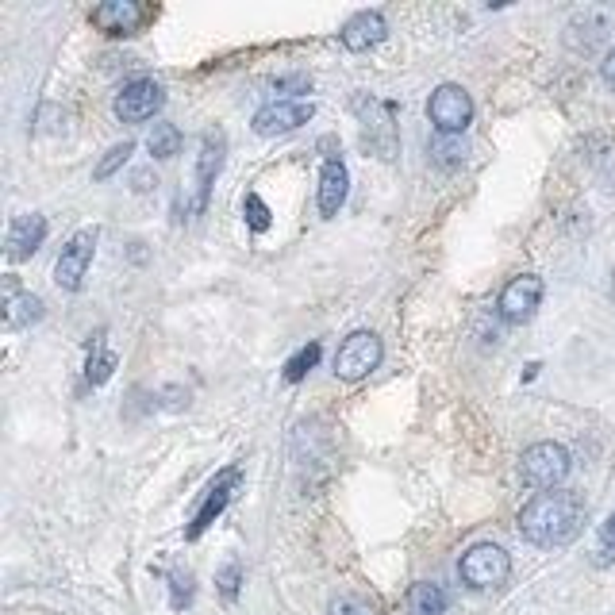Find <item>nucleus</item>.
Segmentation results:
<instances>
[{"instance_id":"nucleus-4","label":"nucleus","mask_w":615,"mask_h":615,"mask_svg":"<svg viewBox=\"0 0 615 615\" xmlns=\"http://www.w3.org/2000/svg\"><path fill=\"white\" fill-rule=\"evenodd\" d=\"M381 354L385 346L373 331H350L343 339V346L335 350V377L343 381H362L373 369L381 366Z\"/></svg>"},{"instance_id":"nucleus-5","label":"nucleus","mask_w":615,"mask_h":615,"mask_svg":"<svg viewBox=\"0 0 615 615\" xmlns=\"http://www.w3.org/2000/svg\"><path fill=\"white\" fill-rule=\"evenodd\" d=\"M519 473H523V481L527 485H535V489H554V485H562L569 473V450L558 443H535L523 450V458H519Z\"/></svg>"},{"instance_id":"nucleus-7","label":"nucleus","mask_w":615,"mask_h":615,"mask_svg":"<svg viewBox=\"0 0 615 615\" xmlns=\"http://www.w3.org/2000/svg\"><path fill=\"white\" fill-rule=\"evenodd\" d=\"M239 485H243V469H239V466H227V469H223L220 477H216V481L208 485V496H204V504L197 508V516H193V523H189L185 539L197 542L200 535H204V531H208V527H212V523H216V519L223 516V508H227V504L235 500Z\"/></svg>"},{"instance_id":"nucleus-22","label":"nucleus","mask_w":615,"mask_h":615,"mask_svg":"<svg viewBox=\"0 0 615 615\" xmlns=\"http://www.w3.org/2000/svg\"><path fill=\"white\" fill-rule=\"evenodd\" d=\"M243 216H246V227L254 231V235H266L273 223V212L266 208V200L258 197V193H246L243 197Z\"/></svg>"},{"instance_id":"nucleus-8","label":"nucleus","mask_w":615,"mask_h":615,"mask_svg":"<svg viewBox=\"0 0 615 615\" xmlns=\"http://www.w3.org/2000/svg\"><path fill=\"white\" fill-rule=\"evenodd\" d=\"M93 250H97V231H77L74 239L62 246L58 262H54V281H58V289H66V293H77V289H81L85 273L93 266Z\"/></svg>"},{"instance_id":"nucleus-16","label":"nucleus","mask_w":615,"mask_h":615,"mask_svg":"<svg viewBox=\"0 0 615 615\" xmlns=\"http://www.w3.org/2000/svg\"><path fill=\"white\" fill-rule=\"evenodd\" d=\"M385 35H389V24H385V16H381V12H358V16H354V20H346L343 31H339L343 47L354 50V54L377 47Z\"/></svg>"},{"instance_id":"nucleus-28","label":"nucleus","mask_w":615,"mask_h":615,"mask_svg":"<svg viewBox=\"0 0 615 615\" xmlns=\"http://www.w3.org/2000/svg\"><path fill=\"white\" fill-rule=\"evenodd\" d=\"M600 77H604V85H608V89L615 93V47L608 50V58L600 62Z\"/></svg>"},{"instance_id":"nucleus-24","label":"nucleus","mask_w":615,"mask_h":615,"mask_svg":"<svg viewBox=\"0 0 615 615\" xmlns=\"http://www.w3.org/2000/svg\"><path fill=\"white\" fill-rule=\"evenodd\" d=\"M131 150H135V143H116V147L108 150L104 158H100V166H97V170H93V177H97V181H108V177H112V173L120 170V166H127Z\"/></svg>"},{"instance_id":"nucleus-23","label":"nucleus","mask_w":615,"mask_h":615,"mask_svg":"<svg viewBox=\"0 0 615 615\" xmlns=\"http://www.w3.org/2000/svg\"><path fill=\"white\" fill-rule=\"evenodd\" d=\"M431 158H435L439 166H458V162L466 158V147H462L458 135H439L435 147H431Z\"/></svg>"},{"instance_id":"nucleus-18","label":"nucleus","mask_w":615,"mask_h":615,"mask_svg":"<svg viewBox=\"0 0 615 615\" xmlns=\"http://www.w3.org/2000/svg\"><path fill=\"white\" fill-rule=\"evenodd\" d=\"M446 612V592L435 581H416L408 589V615H443Z\"/></svg>"},{"instance_id":"nucleus-11","label":"nucleus","mask_w":615,"mask_h":615,"mask_svg":"<svg viewBox=\"0 0 615 615\" xmlns=\"http://www.w3.org/2000/svg\"><path fill=\"white\" fill-rule=\"evenodd\" d=\"M162 85L158 81H150V77H139V81H131V85H123V93L116 97V120L120 123H143L150 120L158 108H162Z\"/></svg>"},{"instance_id":"nucleus-29","label":"nucleus","mask_w":615,"mask_h":615,"mask_svg":"<svg viewBox=\"0 0 615 615\" xmlns=\"http://www.w3.org/2000/svg\"><path fill=\"white\" fill-rule=\"evenodd\" d=\"M600 535H604V542H615V512L608 516V523H604V531H600Z\"/></svg>"},{"instance_id":"nucleus-12","label":"nucleus","mask_w":615,"mask_h":615,"mask_svg":"<svg viewBox=\"0 0 615 615\" xmlns=\"http://www.w3.org/2000/svg\"><path fill=\"white\" fill-rule=\"evenodd\" d=\"M542 304V277L535 273H519L504 285L500 293V316L508 323H527Z\"/></svg>"},{"instance_id":"nucleus-2","label":"nucleus","mask_w":615,"mask_h":615,"mask_svg":"<svg viewBox=\"0 0 615 615\" xmlns=\"http://www.w3.org/2000/svg\"><path fill=\"white\" fill-rule=\"evenodd\" d=\"M354 112L362 120V143L366 150L381 154V158H393L396 154V104L393 100H377L369 93L354 97Z\"/></svg>"},{"instance_id":"nucleus-3","label":"nucleus","mask_w":615,"mask_h":615,"mask_svg":"<svg viewBox=\"0 0 615 615\" xmlns=\"http://www.w3.org/2000/svg\"><path fill=\"white\" fill-rule=\"evenodd\" d=\"M458 573H462V581H466L469 589H496V585L508 581L512 558H508V550L496 546V542H477V546H469L466 554H462Z\"/></svg>"},{"instance_id":"nucleus-17","label":"nucleus","mask_w":615,"mask_h":615,"mask_svg":"<svg viewBox=\"0 0 615 615\" xmlns=\"http://www.w3.org/2000/svg\"><path fill=\"white\" fill-rule=\"evenodd\" d=\"M346 185H350V173H346L343 158H327L320 170V212L323 216H335L346 200Z\"/></svg>"},{"instance_id":"nucleus-25","label":"nucleus","mask_w":615,"mask_h":615,"mask_svg":"<svg viewBox=\"0 0 615 615\" xmlns=\"http://www.w3.org/2000/svg\"><path fill=\"white\" fill-rule=\"evenodd\" d=\"M216 585H220V596L227 604H235L239 600V585H243V566L239 562H227L220 569V577H216Z\"/></svg>"},{"instance_id":"nucleus-6","label":"nucleus","mask_w":615,"mask_h":615,"mask_svg":"<svg viewBox=\"0 0 615 615\" xmlns=\"http://www.w3.org/2000/svg\"><path fill=\"white\" fill-rule=\"evenodd\" d=\"M427 116L439 127V135H462L469 127V120H473V100H469V93L462 85L446 81L427 100Z\"/></svg>"},{"instance_id":"nucleus-27","label":"nucleus","mask_w":615,"mask_h":615,"mask_svg":"<svg viewBox=\"0 0 615 615\" xmlns=\"http://www.w3.org/2000/svg\"><path fill=\"white\" fill-rule=\"evenodd\" d=\"M327 615H377V612H373V604L358 600V596H343V600L331 604V612Z\"/></svg>"},{"instance_id":"nucleus-10","label":"nucleus","mask_w":615,"mask_h":615,"mask_svg":"<svg viewBox=\"0 0 615 615\" xmlns=\"http://www.w3.org/2000/svg\"><path fill=\"white\" fill-rule=\"evenodd\" d=\"M316 116V104L312 100H270L266 108H258L254 112V131L258 135H289L296 127H304V123Z\"/></svg>"},{"instance_id":"nucleus-15","label":"nucleus","mask_w":615,"mask_h":615,"mask_svg":"<svg viewBox=\"0 0 615 615\" xmlns=\"http://www.w3.org/2000/svg\"><path fill=\"white\" fill-rule=\"evenodd\" d=\"M43 239H47V220H43L39 212L16 216V220L8 223V239H4L8 258H12V262H27V258L43 246Z\"/></svg>"},{"instance_id":"nucleus-13","label":"nucleus","mask_w":615,"mask_h":615,"mask_svg":"<svg viewBox=\"0 0 615 615\" xmlns=\"http://www.w3.org/2000/svg\"><path fill=\"white\" fill-rule=\"evenodd\" d=\"M223 162H227V135H223L220 127H212V131H204V139H200V154H197V208H193V212H204V204H208V193H212V185H216V177H220Z\"/></svg>"},{"instance_id":"nucleus-21","label":"nucleus","mask_w":615,"mask_h":615,"mask_svg":"<svg viewBox=\"0 0 615 615\" xmlns=\"http://www.w3.org/2000/svg\"><path fill=\"white\" fill-rule=\"evenodd\" d=\"M320 354H323V346L320 343H308V346H300L293 358L285 362V381L289 385H296V381H304L308 377V369L320 362Z\"/></svg>"},{"instance_id":"nucleus-20","label":"nucleus","mask_w":615,"mask_h":615,"mask_svg":"<svg viewBox=\"0 0 615 615\" xmlns=\"http://www.w3.org/2000/svg\"><path fill=\"white\" fill-rule=\"evenodd\" d=\"M181 131H177V123H154V131H150L147 147L150 154L158 158V162H166V158H173V154H181Z\"/></svg>"},{"instance_id":"nucleus-14","label":"nucleus","mask_w":615,"mask_h":615,"mask_svg":"<svg viewBox=\"0 0 615 615\" xmlns=\"http://www.w3.org/2000/svg\"><path fill=\"white\" fill-rule=\"evenodd\" d=\"M0 312H4V327H27V323L43 320V300L27 293L20 277H4L0 281Z\"/></svg>"},{"instance_id":"nucleus-26","label":"nucleus","mask_w":615,"mask_h":615,"mask_svg":"<svg viewBox=\"0 0 615 615\" xmlns=\"http://www.w3.org/2000/svg\"><path fill=\"white\" fill-rule=\"evenodd\" d=\"M170 589H173L170 604L177 612H185L193 604V577L189 573H170Z\"/></svg>"},{"instance_id":"nucleus-1","label":"nucleus","mask_w":615,"mask_h":615,"mask_svg":"<svg viewBox=\"0 0 615 615\" xmlns=\"http://www.w3.org/2000/svg\"><path fill=\"white\" fill-rule=\"evenodd\" d=\"M581 523H585V500L577 492L554 489L523 504L519 535L535 546H566L569 539H577Z\"/></svg>"},{"instance_id":"nucleus-9","label":"nucleus","mask_w":615,"mask_h":615,"mask_svg":"<svg viewBox=\"0 0 615 615\" xmlns=\"http://www.w3.org/2000/svg\"><path fill=\"white\" fill-rule=\"evenodd\" d=\"M93 27L104 31V35H135L143 24L154 20V8L150 4H139V0H104L93 8Z\"/></svg>"},{"instance_id":"nucleus-19","label":"nucleus","mask_w":615,"mask_h":615,"mask_svg":"<svg viewBox=\"0 0 615 615\" xmlns=\"http://www.w3.org/2000/svg\"><path fill=\"white\" fill-rule=\"evenodd\" d=\"M112 369H116V354L108 350V339L100 331L97 339H93V350H89V362H85V381L89 385H104L112 377Z\"/></svg>"}]
</instances>
